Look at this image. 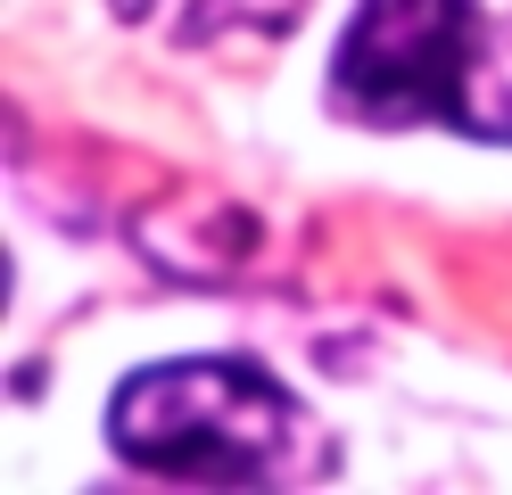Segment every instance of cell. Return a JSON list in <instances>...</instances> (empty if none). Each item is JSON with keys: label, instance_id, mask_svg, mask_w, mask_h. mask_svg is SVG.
I'll return each instance as SVG.
<instances>
[{"label": "cell", "instance_id": "cell-1", "mask_svg": "<svg viewBox=\"0 0 512 495\" xmlns=\"http://www.w3.org/2000/svg\"><path fill=\"white\" fill-rule=\"evenodd\" d=\"M108 446L149 479L182 487H273L306 446V413L273 372L240 355L149 363L116 388Z\"/></svg>", "mask_w": 512, "mask_h": 495}, {"label": "cell", "instance_id": "cell-2", "mask_svg": "<svg viewBox=\"0 0 512 495\" xmlns=\"http://www.w3.org/2000/svg\"><path fill=\"white\" fill-rule=\"evenodd\" d=\"M331 99L356 124H463L512 141V33L479 0H364L339 33Z\"/></svg>", "mask_w": 512, "mask_h": 495}, {"label": "cell", "instance_id": "cell-3", "mask_svg": "<svg viewBox=\"0 0 512 495\" xmlns=\"http://www.w3.org/2000/svg\"><path fill=\"white\" fill-rule=\"evenodd\" d=\"M240 17H265V25H281V17H290V0H199V9L182 17V33H190V42H207L215 25H240Z\"/></svg>", "mask_w": 512, "mask_h": 495}]
</instances>
